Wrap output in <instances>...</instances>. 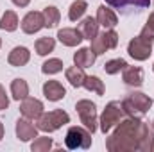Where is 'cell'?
<instances>
[{
	"mask_svg": "<svg viewBox=\"0 0 154 152\" xmlns=\"http://www.w3.org/2000/svg\"><path fill=\"white\" fill-rule=\"evenodd\" d=\"M11 93L14 100H23L25 97H29V84L23 79H14L11 82Z\"/></svg>",
	"mask_w": 154,
	"mask_h": 152,
	"instance_id": "obj_21",
	"label": "cell"
},
{
	"mask_svg": "<svg viewBox=\"0 0 154 152\" xmlns=\"http://www.w3.org/2000/svg\"><path fill=\"white\" fill-rule=\"evenodd\" d=\"M151 152H154V136H152V145H151Z\"/></svg>",
	"mask_w": 154,
	"mask_h": 152,
	"instance_id": "obj_34",
	"label": "cell"
},
{
	"mask_svg": "<svg viewBox=\"0 0 154 152\" xmlns=\"http://www.w3.org/2000/svg\"><path fill=\"white\" fill-rule=\"evenodd\" d=\"M7 108H9V99H7V95H5L4 86L0 84V111H5Z\"/></svg>",
	"mask_w": 154,
	"mask_h": 152,
	"instance_id": "obj_30",
	"label": "cell"
},
{
	"mask_svg": "<svg viewBox=\"0 0 154 152\" xmlns=\"http://www.w3.org/2000/svg\"><path fill=\"white\" fill-rule=\"evenodd\" d=\"M63 66H65L63 61L57 59V57H54V59H48V61H45L41 65V72L47 74V75H52V74H59L63 70Z\"/></svg>",
	"mask_w": 154,
	"mask_h": 152,
	"instance_id": "obj_27",
	"label": "cell"
},
{
	"mask_svg": "<svg viewBox=\"0 0 154 152\" xmlns=\"http://www.w3.org/2000/svg\"><path fill=\"white\" fill-rule=\"evenodd\" d=\"M127 52H129V56H131L133 59H136V61H145V59H149L151 54H152V41H149L147 38H143V36L140 34V36H136V38H133L129 41Z\"/></svg>",
	"mask_w": 154,
	"mask_h": 152,
	"instance_id": "obj_8",
	"label": "cell"
},
{
	"mask_svg": "<svg viewBox=\"0 0 154 152\" xmlns=\"http://www.w3.org/2000/svg\"><path fill=\"white\" fill-rule=\"evenodd\" d=\"M75 109H77V113H79L81 123L93 134V132L97 131V123H99L95 102H91V100H79L75 104Z\"/></svg>",
	"mask_w": 154,
	"mask_h": 152,
	"instance_id": "obj_6",
	"label": "cell"
},
{
	"mask_svg": "<svg viewBox=\"0 0 154 152\" xmlns=\"http://www.w3.org/2000/svg\"><path fill=\"white\" fill-rule=\"evenodd\" d=\"M52 138H47V136H41L38 138L36 136V140L32 141V145H31V150L32 152H48L52 149Z\"/></svg>",
	"mask_w": 154,
	"mask_h": 152,
	"instance_id": "obj_28",
	"label": "cell"
},
{
	"mask_svg": "<svg viewBox=\"0 0 154 152\" xmlns=\"http://www.w3.org/2000/svg\"><path fill=\"white\" fill-rule=\"evenodd\" d=\"M97 22L104 29H113L116 23H118V18H116L113 9H109L106 5H99V9H97Z\"/></svg>",
	"mask_w": 154,
	"mask_h": 152,
	"instance_id": "obj_14",
	"label": "cell"
},
{
	"mask_svg": "<svg viewBox=\"0 0 154 152\" xmlns=\"http://www.w3.org/2000/svg\"><path fill=\"white\" fill-rule=\"evenodd\" d=\"M154 131L140 118L127 116L116 123L113 134L106 140V149L109 152H151Z\"/></svg>",
	"mask_w": 154,
	"mask_h": 152,
	"instance_id": "obj_1",
	"label": "cell"
},
{
	"mask_svg": "<svg viewBox=\"0 0 154 152\" xmlns=\"http://www.w3.org/2000/svg\"><path fill=\"white\" fill-rule=\"evenodd\" d=\"M4 138V125H2V122H0V140Z\"/></svg>",
	"mask_w": 154,
	"mask_h": 152,
	"instance_id": "obj_33",
	"label": "cell"
},
{
	"mask_svg": "<svg viewBox=\"0 0 154 152\" xmlns=\"http://www.w3.org/2000/svg\"><path fill=\"white\" fill-rule=\"evenodd\" d=\"M43 18H45V27L52 29V27H56V25L59 23V20H61V13H59L57 7L48 5V7L43 9Z\"/></svg>",
	"mask_w": 154,
	"mask_h": 152,
	"instance_id": "obj_23",
	"label": "cell"
},
{
	"mask_svg": "<svg viewBox=\"0 0 154 152\" xmlns=\"http://www.w3.org/2000/svg\"><path fill=\"white\" fill-rule=\"evenodd\" d=\"M65 75H66V81L74 86V88H79V86H82V82H84V79H86V74H84V70L81 68V66H70V68H66V72H65Z\"/></svg>",
	"mask_w": 154,
	"mask_h": 152,
	"instance_id": "obj_20",
	"label": "cell"
},
{
	"mask_svg": "<svg viewBox=\"0 0 154 152\" xmlns=\"http://www.w3.org/2000/svg\"><path fill=\"white\" fill-rule=\"evenodd\" d=\"M95 59H97V54H95L91 48H88V47H84V48H79L75 54H74V63H75L77 66H81V68L93 66Z\"/></svg>",
	"mask_w": 154,
	"mask_h": 152,
	"instance_id": "obj_18",
	"label": "cell"
},
{
	"mask_svg": "<svg viewBox=\"0 0 154 152\" xmlns=\"http://www.w3.org/2000/svg\"><path fill=\"white\" fill-rule=\"evenodd\" d=\"M65 145L70 150H79V149H90L91 147V132L86 127L72 125L66 131L65 136Z\"/></svg>",
	"mask_w": 154,
	"mask_h": 152,
	"instance_id": "obj_4",
	"label": "cell"
},
{
	"mask_svg": "<svg viewBox=\"0 0 154 152\" xmlns=\"http://www.w3.org/2000/svg\"><path fill=\"white\" fill-rule=\"evenodd\" d=\"M108 5L115 7V9H122V11H129V9H145L149 7L151 0H106Z\"/></svg>",
	"mask_w": 154,
	"mask_h": 152,
	"instance_id": "obj_15",
	"label": "cell"
},
{
	"mask_svg": "<svg viewBox=\"0 0 154 152\" xmlns=\"http://www.w3.org/2000/svg\"><path fill=\"white\" fill-rule=\"evenodd\" d=\"M151 106H152V99L142 91H131L122 100L124 114H127L131 118H142L143 114L149 113Z\"/></svg>",
	"mask_w": 154,
	"mask_h": 152,
	"instance_id": "obj_2",
	"label": "cell"
},
{
	"mask_svg": "<svg viewBox=\"0 0 154 152\" xmlns=\"http://www.w3.org/2000/svg\"><path fill=\"white\" fill-rule=\"evenodd\" d=\"M68 122H70V114L66 111L54 109V111H48V113H41L36 127H38V131H43V132H54Z\"/></svg>",
	"mask_w": 154,
	"mask_h": 152,
	"instance_id": "obj_3",
	"label": "cell"
},
{
	"mask_svg": "<svg viewBox=\"0 0 154 152\" xmlns=\"http://www.w3.org/2000/svg\"><path fill=\"white\" fill-rule=\"evenodd\" d=\"M86 9H88V4H86L84 0H75V2L70 5L68 18H70L72 22H77L79 18H82V14L86 13Z\"/></svg>",
	"mask_w": 154,
	"mask_h": 152,
	"instance_id": "obj_26",
	"label": "cell"
},
{
	"mask_svg": "<svg viewBox=\"0 0 154 152\" xmlns=\"http://www.w3.org/2000/svg\"><path fill=\"white\" fill-rule=\"evenodd\" d=\"M57 39L66 45V47H77L81 41H82V34L79 29H74V27H65V29H59L57 31Z\"/></svg>",
	"mask_w": 154,
	"mask_h": 152,
	"instance_id": "obj_13",
	"label": "cell"
},
{
	"mask_svg": "<svg viewBox=\"0 0 154 152\" xmlns=\"http://www.w3.org/2000/svg\"><path fill=\"white\" fill-rule=\"evenodd\" d=\"M122 118H124L122 102H118V100L109 102V104L104 108V111H102V114H100V120H99V123H100V131H102L104 134L109 132V131L115 127Z\"/></svg>",
	"mask_w": 154,
	"mask_h": 152,
	"instance_id": "obj_5",
	"label": "cell"
},
{
	"mask_svg": "<svg viewBox=\"0 0 154 152\" xmlns=\"http://www.w3.org/2000/svg\"><path fill=\"white\" fill-rule=\"evenodd\" d=\"M16 136L20 141H31L38 136V127L29 118H18L16 122Z\"/></svg>",
	"mask_w": 154,
	"mask_h": 152,
	"instance_id": "obj_11",
	"label": "cell"
},
{
	"mask_svg": "<svg viewBox=\"0 0 154 152\" xmlns=\"http://www.w3.org/2000/svg\"><path fill=\"white\" fill-rule=\"evenodd\" d=\"M79 31H81L82 38H84V39H90V41H91V39L99 34V22H97V18L86 16V18H84V20L79 23Z\"/></svg>",
	"mask_w": 154,
	"mask_h": 152,
	"instance_id": "obj_19",
	"label": "cell"
},
{
	"mask_svg": "<svg viewBox=\"0 0 154 152\" xmlns=\"http://www.w3.org/2000/svg\"><path fill=\"white\" fill-rule=\"evenodd\" d=\"M29 59H31V52L25 47H14L9 52V57H7L11 66H23V65L29 63Z\"/></svg>",
	"mask_w": 154,
	"mask_h": 152,
	"instance_id": "obj_17",
	"label": "cell"
},
{
	"mask_svg": "<svg viewBox=\"0 0 154 152\" xmlns=\"http://www.w3.org/2000/svg\"><path fill=\"white\" fill-rule=\"evenodd\" d=\"M145 25H147L151 31H154V11L149 14V20H147V23H145Z\"/></svg>",
	"mask_w": 154,
	"mask_h": 152,
	"instance_id": "obj_31",
	"label": "cell"
},
{
	"mask_svg": "<svg viewBox=\"0 0 154 152\" xmlns=\"http://www.w3.org/2000/svg\"><path fill=\"white\" fill-rule=\"evenodd\" d=\"M14 5H18V7H25V5H29V2L31 0H11Z\"/></svg>",
	"mask_w": 154,
	"mask_h": 152,
	"instance_id": "obj_32",
	"label": "cell"
},
{
	"mask_svg": "<svg viewBox=\"0 0 154 152\" xmlns=\"http://www.w3.org/2000/svg\"><path fill=\"white\" fill-rule=\"evenodd\" d=\"M34 47H36L38 56H47V54H50L54 50L56 41H54V38H50V36H45V38H39Z\"/></svg>",
	"mask_w": 154,
	"mask_h": 152,
	"instance_id": "obj_25",
	"label": "cell"
},
{
	"mask_svg": "<svg viewBox=\"0 0 154 152\" xmlns=\"http://www.w3.org/2000/svg\"><path fill=\"white\" fill-rule=\"evenodd\" d=\"M152 70H154V65H152Z\"/></svg>",
	"mask_w": 154,
	"mask_h": 152,
	"instance_id": "obj_37",
	"label": "cell"
},
{
	"mask_svg": "<svg viewBox=\"0 0 154 152\" xmlns=\"http://www.w3.org/2000/svg\"><path fill=\"white\" fill-rule=\"evenodd\" d=\"M82 86H84L88 91H95L97 95H104V82H102L97 75H86Z\"/></svg>",
	"mask_w": 154,
	"mask_h": 152,
	"instance_id": "obj_24",
	"label": "cell"
},
{
	"mask_svg": "<svg viewBox=\"0 0 154 152\" xmlns=\"http://www.w3.org/2000/svg\"><path fill=\"white\" fill-rule=\"evenodd\" d=\"M45 27V18H43V13L39 11H31L23 16L22 20V31L25 34H34Z\"/></svg>",
	"mask_w": 154,
	"mask_h": 152,
	"instance_id": "obj_9",
	"label": "cell"
},
{
	"mask_svg": "<svg viewBox=\"0 0 154 152\" xmlns=\"http://www.w3.org/2000/svg\"><path fill=\"white\" fill-rule=\"evenodd\" d=\"M152 131H154V120H152Z\"/></svg>",
	"mask_w": 154,
	"mask_h": 152,
	"instance_id": "obj_35",
	"label": "cell"
},
{
	"mask_svg": "<svg viewBox=\"0 0 154 152\" xmlns=\"http://www.w3.org/2000/svg\"><path fill=\"white\" fill-rule=\"evenodd\" d=\"M125 66H127V63H125L124 59H111V61H108V63L104 65V72L109 74V75H115L118 72H122Z\"/></svg>",
	"mask_w": 154,
	"mask_h": 152,
	"instance_id": "obj_29",
	"label": "cell"
},
{
	"mask_svg": "<svg viewBox=\"0 0 154 152\" xmlns=\"http://www.w3.org/2000/svg\"><path fill=\"white\" fill-rule=\"evenodd\" d=\"M124 82L127 84V86H134V88H138V86H142L143 84V70L140 68V66H125L124 68Z\"/></svg>",
	"mask_w": 154,
	"mask_h": 152,
	"instance_id": "obj_16",
	"label": "cell"
},
{
	"mask_svg": "<svg viewBox=\"0 0 154 152\" xmlns=\"http://www.w3.org/2000/svg\"><path fill=\"white\" fill-rule=\"evenodd\" d=\"M20 113L29 120H38L43 113V102L32 97H25L20 104Z\"/></svg>",
	"mask_w": 154,
	"mask_h": 152,
	"instance_id": "obj_10",
	"label": "cell"
},
{
	"mask_svg": "<svg viewBox=\"0 0 154 152\" xmlns=\"http://www.w3.org/2000/svg\"><path fill=\"white\" fill-rule=\"evenodd\" d=\"M18 14L14 11H5L0 18V29L2 31H7V32H13L18 29Z\"/></svg>",
	"mask_w": 154,
	"mask_h": 152,
	"instance_id": "obj_22",
	"label": "cell"
},
{
	"mask_svg": "<svg viewBox=\"0 0 154 152\" xmlns=\"http://www.w3.org/2000/svg\"><path fill=\"white\" fill-rule=\"evenodd\" d=\"M0 47H2V39H0Z\"/></svg>",
	"mask_w": 154,
	"mask_h": 152,
	"instance_id": "obj_36",
	"label": "cell"
},
{
	"mask_svg": "<svg viewBox=\"0 0 154 152\" xmlns=\"http://www.w3.org/2000/svg\"><path fill=\"white\" fill-rule=\"evenodd\" d=\"M43 95H45V99H48L50 102H57V100L65 99L66 90H65V86H63L59 81H47V82L43 84Z\"/></svg>",
	"mask_w": 154,
	"mask_h": 152,
	"instance_id": "obj_12",
	"label": "cell"
},
{
	"mask_svg": "<svg viewBox=\"0 0 154 152\" xmlns=\"http://www.w3.org/2000/svg\"><path fill=\"white\" fill-rule=\"evenodd\" d=\"M116 45H118V34L113 29H106L104 32L97 34L95 38L91 39V47L90 48L97 56H100V54H104V52H108L111 48H116Z\"/></svg>",
	"mask_w": 154,
	"mask_h": 152,
	"instance_id": "obj_7",
	"label": "cell"
}]
</instances>
